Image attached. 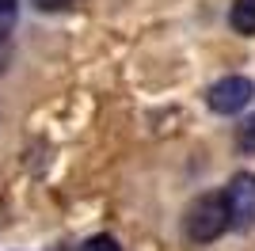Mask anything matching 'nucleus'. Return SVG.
<instances>
[{
	"label": "nucleus",
	"mask_w": 255,
	"mask_h": 251,
	"mask_svg": "<svg viewBox=\"0 0 255 251\" xmlns=\"http://www.w3.org/2000/svg\"><path fill=\"white\" fill-rule=\"evenodd\" d=\"M252 95H255V88L248 76H225V80H217L210 88L206 99H210V107L217 115H236V111H244L252 103Z\"/></svg>",
	"instance_id": "7ed1b4c3"
},
{
	"label": "nucleus",
	"mask_w": 255,
	"mask_h": 251,
	"mask_svg": "<svg viewBox=\"0 0 255 251\" xmlns=\"http://www.w3.org/2000/svg\"><path fill=\"white\" fill-rule=\"evenodd\" d=\"M225 229H229V209H225L221 194H206V198H198L191 206V213H187V236L194 244L217 240Z\"/></svg>",
	"instance_id": "f257e3e1"
},
{
	"label": "nucleus",
	"mask_w": 255,
	"mask_h": 251,
	"mask_svg": "<svg viewBox=\"0 0 255 251\" xmlns=\"http://www.w3.org/2000/svg\"><path fill=\"white\" fill-rule=\"evenodd\" d=\"M236 145L244 152H255V115H248L244 122L236 126Z\"/></svg>",
	"instance_id": "39448f33"
},
{
	"label": "nucleus",
	"mask_w": 255,
	"mask_h": 251,
	"mask_svg": "<svg viewBox=\"0 0 255 251\" xmlns=\"http://www.w3.org/2000/svg\"><path fill=\"white\" fill-rule=\"evenodd\" d=\"M0 61H4V50H0Z\"/></svg>",
	"instance_id": "1a4fd4ad"
},
{
	"label": "nucleus",
	"mask_w": 255,
	"mask_h": 251,
	"mask_svg": "<svg viewBox=\"0 0 255 251\" xmlns=\"http://www.w3.org/2000/svg\"><path fill=\"white\" fill-rule=\"evenodd\" d=\"M15 27V0H0V46Z\"/></svg>",
	"instance_id": "423d86ee"
},
{
	"label": "nucleus",
	"mask_w": 255,
	"mask_h": 251,
	"mask_svg": "<svg viewBox=\"0 0 255 251\" xmlns=\"http://www.w3.org/2000/svg\"><path fill=\"white\" fill-rule=\"evenodd\" d=\"M225 209H229V225L233 229H252L255 225V175L252 171H240V175L229 179L225 187Z\"/></svg>",
	"instance_id": "f03ea898"
},
{
	"label": "nucleus",
	"mask_w": 255,
	"mask_h": 251,
	"mask_svg": "<svg viewBox=\"0 0 255 251\" xmlns=\"http://www.w3.org/2000/svg\"><path fill=\"white\" fill-rule=\"evenodd\" d=\"M229 23L240 34H255V0H236L233 11H229Z\"/></svg>",
	"instance_id": "20e7f679"
},
{
	"label": "nucleus",
	"mask_w": 255,
	"mask_h": 251,
	"mask_svg": "<svg viewBox=\"0 0 255 251\" xmlns=\"http://www.w3.org/2000/svg\"><path fill=\"white\" fill-rule=\"evenodd\" d=\"M42 11H61V8H69V4H76V0H34Z\"/></svg>",
	"instance_id": "6e6552de"
},
{
	"label": "nucleus",
	"mask_w": 255,
	"mask_h": 251,
	"mask_svg": "<svg viewBox=\"0 0 255 251\" xmlns=\"http://www.w3.org/2000/svg\"><path fill=\"white\" fill-rule=\"evenodd\" d=\"M80 251H122V248H118V240H111V236H92Z\"/></svg>",
	"instance_id": "0eeeda50"
}]
</instances>
